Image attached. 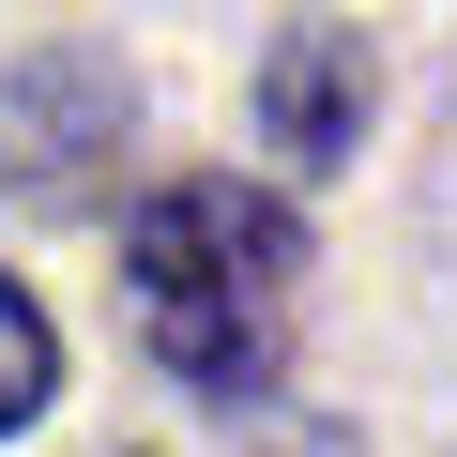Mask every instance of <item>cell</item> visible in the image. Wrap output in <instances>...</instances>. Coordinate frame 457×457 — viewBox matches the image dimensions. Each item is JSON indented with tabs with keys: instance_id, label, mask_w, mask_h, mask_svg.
I'll use <instances>...</instances> for the list:
<instances>
[{
	"instance_id": "cell-1",
	"label": "cell",
	"mask_w": 457,
	"mask_h": 457,
	"mask_svg": "<svg viewBox=\"0 0 457 457\" xmlns=\"http://www.w3.org/2000/svg\"><path fill=\"white\" fill-rule=\"evenodd\" d=\"M290 275H305V228H290V198H245V183H168L122 228V305H137L153 366H183L198 396H245L275 366Z\"/></svg>"
},
{
	"instance_id": "cell-2",
	"label": "cell",
	"mask_w": 457,
	"mask_h": 457,
	"mask_svg": "<svg viewBox=\"0 0 457 457\" xmlns=\"http://www.w3.org/2000/svg\"><path fill=\"white\" fill-rule=\"evenodd\" d=\"M260 122H275V153H290V168H336V153H351V122H366V62H351L336 31H290V46H275Z\"/></svg>"
},
{
	"instance_id": "cell-3",
	"label": "cell",
	"mask_w": 457,
	"mask_h": 457,
	"mask_svg": "<svg viewBox=\"0 0 457 457\" xmlns=\"http://www.w3.org/2000/svg\"><path fill=\"white\" fill-rule=\"evenodd\" d=\"M46 381H62V351H46V320H31V290L0 275V442L46 411Z\"/></svg>"
}]
</instances>
